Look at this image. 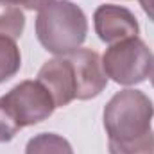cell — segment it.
I'll return each instance as SVG.
<instances>
[{"mask_svg":"<svg viewBox=\"0 0 154 154\" xmlns=\"http://www.w3.org/2000/svg\"><path fill=\"white\" fill-rule=\"evenodd\" d=\"M152 100L140 90L116 91L104 108L109 154H154Z\"/></svg>","mask_w":154,"mask_h":154,"instance_id":"cell-1","label":"cell"},{"mask_svg":"<svg viewBox=\"0 0 154 154\" xmlns=\"http://www.w3.org/2000/svg\"><path fill=\"white\" fill-rule=\"evenodd\" d=\"M88 34L84 11L70 0H52L38 11L36 36L45 50L68 56L81 48Z\"/></svg>","mask_w":154,"mask_h":154,"instance_id":"cell-2","label":"cell"},{"mask_svg":"<svg viewBox=\"0 0 154 154\" xmlns=\"http://www.w3.org/2000/svg\"><path fill=\"white\" fill-rule=\"evenodd\" d=\"M152 65V54L143 39L138 36L109 45L102 56L104 74L122 86L143 82Z\"/></svg>","mask_w":154,"mask_h":154,"instance_id":"cell-3","label":"cell"},{"mask_svg":"<svg viewBox=\"0 0 154 154\" xmlns=\"http://www.w3.org/2000/svg\"><path fill=\"white\" fill-rule=\"evenodd\" d=\"M20 127H29L47 120L54 113L56 104L47 88L36 81H22L4 97H0Z\"/></svg>","mask_w":154,"mask_h":154,"instance_id":"cell-4","label":"cell"},{"mask_svg":"<svg viewBox=\"0 0 154 154\" xmlns=\"http://www.w3.org/2000/svg\"><path fill=\"white\" fill-rule=\"evenodd\" d=\"M75 75V99L90 100L100 95L108 84L100 56L91 48H77L68 54Z\"/></svg>","mask_w":154,"mask_h":154,"instance_id":"cell-5","label":"cell"},{"mask_svg":"<svg viewBox=\"0 0 154 154\" xmlns=\"http://www.w3.org/2000/svg\"><path fill=\"white\" fill-rule=\"evenodd\" d=\"M93 25L100 41L108 45L124 41L127 38H134L140 32L136 16L129 9L115 4L99 5L93 13Z\"/></svg>","mask_w":154,"mask_h":154,"instance_id":"cell-6","label":"cell"},{"mask_svg":"<svg viewBox=\"0 0 154 154\" xmlns=\"http://www.w3.org/2000/svg\"><path fill=\"white\" fill-rule=\"evenodd\" d=\"M38 81L52 95L56 108H65L75 99V75L68 56L48 59L39 68Z\"/></svg>","mask_w":154,"mask_h":154,"instance_id":"cell-7","label":"cell"},{"mask_svg":"<svg viewBox=\"0 0 154 154\" xmlns=\"http://www.w3.org/2000/svg\"><path fill=\"white\" fill-rule=\"evenodd\" d=\"M25 154H74L70 142L56 133H39L27 142Z\"/></svg>","mask_w":154,"mask_h":154,"instance_id":"cell-8","label":"cell"},{"mask_svg":"<svg viewBox=\"0 0 154 154\" xmlns=\"http://www.w3.org/2000/svg\"><path fill=\"white\" fill-rule=\"evenodd\" d=\"M22 66V56L16 41L7 36H0V82L9 81L18 74Z\"/></svg>","mask_w":154,"mask_h":154,"instance_id":"cell-9","label":"cell"},{"mask_svg":"<svg viewBox=\"0 0 154 154\" xmlns=\"http://www.w3.org/2000/svg\"><path fill=\"white\" fill-rule=\"evenodd\" d=\"M25 27V16L18 5L0 0V36L16 39L22 36Z\"/></svg>","mask_w":154,"mask_h":154,"instance_id":"cell-10","label":"cell"},{"mask_svg":"<svg viewBox=\"0 0 154 154\" xmlns=\"http://www.w3.org/2000/svg\"><path fill=\"white\" fill-rule=\"evenodd\" d=\"M20 129L22 127L18 125V122L14 120V116L11 115V111L5 108V104L0 99V143L11 142L18 134Z\"/></svg>","mask_w":154,"mask_h":154,"instance_id":"cell-11","label":"cell"},{"mask_svg":"<svg viewBox=\"0 0 154 154\" xmlns=\"http://www.w3.org/2000/svg\"><path fill=\"white\" fill-rule=\"evenodd\" d=\"M2 2H7V4H13V5H22L29 11H34V9L39 11L43 5H47L52 0H2Z\"/></svg>","mask_w":154,"mask_h":154,"instance_id":"cell-12","label":"cell"},{"mask_svg":"<svg viewBox=\"0 0 154 154\" xmlns=\"http://www.w3.org/2000/svg\"><path fill=\"white\" fill-rule=\"evenodd\" d=\"M138 2H140L142 9L145 11V14L149 16V20L154 22V0H138Z\"/></svg>","mask_w":154,"mask_h":154,"instance_id":"cell-13","label":"cell"},{"mask_svg":"<svg viewBox=\"0 0 154 154\" xmlns=\"http://www.w3.org/2000/svg\"><path fill=\"white\" fill-rule=\"evenodd\" d=\"M149 77H151V82L154 86V57H152V65H151V72H149Z\"/></svg>","mask_w":154,"mask_h":154,"instance_id":"cell-14","label":"cell"}]
</instances>
